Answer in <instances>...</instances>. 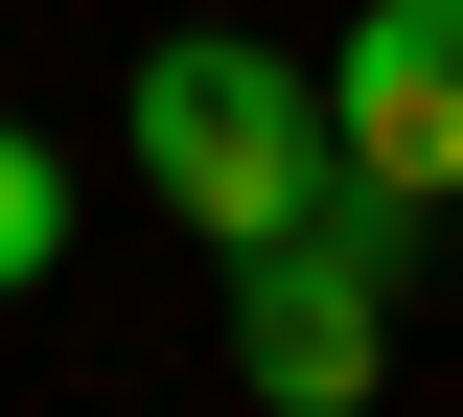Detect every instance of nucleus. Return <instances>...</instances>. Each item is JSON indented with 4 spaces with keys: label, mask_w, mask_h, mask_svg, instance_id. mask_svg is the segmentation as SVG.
Masks as SVG:
<instances>
[{
    "label": "nucleus",
    "mask_w": 463,
    "mask_h": 417,
    "mask_svg": "<svg viewBox=\"0 0 463 417\" xmlns=\"http://www.w3.org/2000/svg\"><path fill=\"white\" fill-rule=\"evenodd\" d=\"M394 255H417V209H371V185H325L301 232H255L232 255V371L279 417H347L371 348H394Z\"/></svg>",
    "instance_id": "obj_2"
},
{
    "label": "nucleus",
    "mask_w": 463,
    "mask_h": 417,
    "mask_svg": "<svg viewBox=\"0 0 463 417\" xmlns=\"http://www.w3.org/2000/svg\"><path fill=\"white\" fill-rule=\"evenodd\" d=\"M47 255H70V163H47V139H24V117H0V301L47 279Z\"/></svg>",
    "instance_id": "obj_4"
},
{
    "label": "nucleus",
    "mask_w": 463,
    "mask_h": 417,
    "mask_svg": "<svg viewBox=\"0 0 463 417\" xmlns=\"http://www.w3.org/2000/svg\"><path fill=\"white\" fill-rule=\"evenodd\" d=\"M325 163L371 209H463V0H371L325 47Z\"/></svg>",
    "instance_id": "obj_3"
},
{
    "label": "nucleus",
    "mask_w": 463,
    "mask_h": 417,
    "mask_svg": "<svg viewBox=\"0 0 463 417\" xmlns=\"http://www.w3.org/2000/svg\"><path fill=\"white\" fill-rule=\"evenodd\" d=\"M139 185H163L209 255H255V232H301L325 209V70H279V47H232V24H185V47H139Z\"/></svg>",
    "instance_id": "obj_1"
}]
</instances>
